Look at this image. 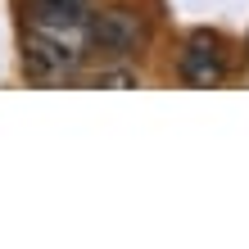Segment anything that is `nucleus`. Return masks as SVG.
<instances>
[{"label":"nucleus","mask_w":249,"mask_h":249,"mask_svg":"<svg viewBox=\"0 0 249 249\" xmlns=\"http://www.w3.org/2000/svg\"><path fill=\"white\" fill-rule=\"evenodd\" d=\"M95 50L91 41V18L86 23H46V18H27L23 32V68L36 82H64L72 77L86 54Z\"/></svg>","instance_id":"obj_1"},{"label":"nucleus","mask_w":249,"mask_h":249,"mask_svg":"<svg viewBox=\"0 0 249 249\" xmlns=\"http://www.w3.org/2000/svg\"><path fill=\"white\" fill-rule=\"evenodd\" d=\"M91 41H95V50L109 54V59H127V54L145 41V23H141V14H131L123 5L100 9V14H91Z\"/></svg>","instance_id":"obj_2"},{"label":"nucleus","mask_w":249,"mask_h":249,"mask_svg":"<svg viewBox=\"0 0 249 249\" xmlns=\"http://www.w3.org/2000/svg\"><path fill=\"white\" fill-rule=\"evenodd\" d=\"M177 72H181V82L186 86H217L227 77V64H222V50H217V41L213 36H190L186 41V50H181V59H177Z\"/></svg>","instance_id":"obj_3"},{"label":"nucleus","mask_w":249,"mask_h":249,"mask_svg":"<svg viewBox=\"0 0 249 249\" xmlns=\"http://www.w3.org/2000/svg\"><path fill=\"white\" fill-rule=\"evenodd\" d=\"M91 14V0H27V18L46 23H86Z\"/></svg>","instance_id":"obj_4"},{"label":"nucleus","mask_w":249,"mask_h":249,"mask_svg":"<svg viewBox=\"0 0 249 249\" xmlns=\"http://www.w3.org/2000/svg\"><path fill=\"white\" fill-rule=\"evenodd\" d=\"M91 86H141V72L136 68H100Z\"/></svg>","instance_id":"obj_5"}]
</instances>
